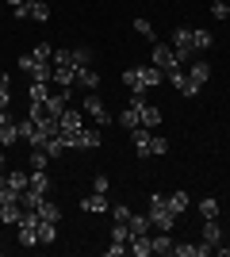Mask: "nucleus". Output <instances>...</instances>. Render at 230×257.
Wrapping results in <instances>:
<instances>
[{"mask_svg":"<svg viewBox=\"0 0 230 257\" xmlns=\"http://www.w3.org/2000/svg\"><path fill=\"white\" fill-rule=\"evenodd\" d=\"M169 46H173V54H176V65L192 62V54H196V46H192V27H176Z\"/></svg>","mask_w":230,"mask_h":257,"instance_id":"nucleus-4","label":"nucleus"},{"mask_svg":"<svg viewBox=\"0 0 230 257\" xmlns=\"http://www.w3.org/2000/svg\"><path fill=\"white\" fill-rule=\"evenodd\" d=\"M12 142H20V123L8 119L4 127H0V146H12Z\"/></svg>","mask_w":230,"mask_h":257,"instance_id":"nucleus-26","label":"nucleus"},{"mask_svg":"<svg viewBox=\"0 0 230 257\" xmlns=\"http://www.w3.org/2000/svg\"><path fill=\"white\" fill-rule=\"evenodd\" d=\"M165 204H169V211H173V215H184L192 200H188V192H180V188H176V192H169V196H165Z\"/></svg>","mask_w":230,"mask_h":257,"instance_id":"nucleus-18","label":"nucleus"},{"mask_svg":"<svg viewBox=\"0 0 230 257\" xmlns=\"http://www.w3.org/2000/svg\"><path fill=\"white\" fill-rule=\"evenodd\" d=\"M73 85L88 88V92H96V88H100V73L92 69V65H77V77H73Z\"/></svg>","mask_w":230,"mask_h":257,"instance_id":"nucleus-12","label":"nucleus"},{"mask_svg":"<svg viewBox=\"0 0 230 257\" xmlns=\"http://www.w3.org/2000/svg\"><path fill=\"white\" fill-rule=\"evenodd\" d=\"M131 234H150V215H131Z\"/></svg>","mask_w":230,"mask_h":257,"instance_id":"nucleus-33","label":"nucleus"},{"mask_svg":"<svg viewBox=\"0 0 230 257\" xmlns=\"http://www.w3.org/2000/svg\"><path fill=\"white\" fill-rule=\"evenodd\" d=\"M211 16H215V20H230V4L226 0H215V4H211Z\"/></svg>","mask_w":230,"mask_h":257,"instance_id":"nucleus-40","label":"nucleus"},{"mask_svg":"<svg viewBox=\"0 0 230 257\" xmlns=\"http://www.w3.org/2000/svg\"><path fill=\"white\" fill-rule=\"evenodd\" d=\"M8 4H12V8H20V4H27V0H8Z\"/></svg>","mask_w":230,"mask_h":257,"instance_id":"nucleus-48","label":"nucleus"},{"mask_svg":"<svg viewBox=\"0 0 230 257\" xmlns=\"http://www.w3.org/2000/svg\"><path fill=\"white\" fill-rule=\"evenodd\" d=\"M123 85L131 88V92H146V81H142V65H138V69H127V73H123Z\"/></svg>","mask_w":230,"mask_h":257,"instance_id":"nucleus-24","label":"nucleus"},{"mask_svg":"<svg viewBox=\"0 0 230 257\" xmlns=\"http://www.w3.org/2000/svg\"><path fill=\"white\" fill-rule=\"evenodd\" d=\"M85 115L92 119L96 127H108V123H111V111H108V104H104V100H100L96 92H88V96H85Z\"/></svg>","mask_w":230,"mask_h":257,"instance_id":"nucleus-6","label":"nucleus"},{"mask_svg":"<svg viewBox=\"0 0 230 257\" xmlns=\"http://www.w3.org/2000/svg\"><path fill=\"white\" fill-rule=\"evenodd\" d=\"M165 81H169V85H173L180 96H199V85L184 73V69H180V65H176V69H169V73H165Z\"/></svg>","mask_w":230,"mask_h":257,"instance_id":"nucleus-7","label":"nucleus"},{"mask_svg":"<svg viewBox=\"0 0 230 257\" xmlns=\"http://www.w3.org/2000/svg\"><path fill=\"white\" fill-rule=\"evenodd\" d=\"M123 253H127V246H123V242H111V246H108V257H123Z\"/></svg>","mask_w":230,"mask_h":257,"instance_id":"nucleus-45","label":"nucleus"},{"mask_svg":"<svg viewBox=\"0 0 230 257\" xmlns=\"http://www.w3.org/2000/svg\"><path fill=\"white\" fill-rule=\"evenodd\" d=\"M27 20L46 23L50 20V4H46V0H27Z\"/></svg>","mask_w":230,"mask_h":257,"instance_id":"nucleus-15","label":"nucleus"},{"mask_svg":"<svg viewBox=\"0 0 230 257\" xmlns=\"http://www.w3.org/2000/svg\"><path fill=\"white\" fill-rule=\"evenodd\" d=\"M111 215H115V223H131V207H127V204H115V207H111Z\"/></svg>","mask_w":230,"mask_h":257,"instance_id":"nucleus-42","label":"nucleus"},{"mask_svg":"<svg viewBox=\"0 0 230 257\" xmlns=\"http://www.w3.org/2000/svg\"><path fill=\"white\" fill-rule=\"evenodd\" d=\"M188 77L203 88V85H207V77H211V65H207V62H192V65H188Z\"/></svg>","mask_w":230,"mask_h":257,"instance_id":"nucleus-25","label":"nucleus"},{"mask_svg":"<svg viewBox=\"0 0 230 257\" xmlns=\"http://www.w3.org/2000/svg\"><path fill=\"white\" fill-rule=\"evenodd\" d=\"M73 62L77 65H88V62H92V50H88V46H77V50H73Z\"/></svg>","mask_w":230,"mask_h":257,"instance_id":"nucleus-43","label":"nucleus"},{"mask_svg":"<svg viewBox=\"0 0 230 257\" xmlns=\"http://www.w3.org/2000/svg\"><path fill=\"white\" fill-rule=\"evenodd\" d=\"M131 139H134V150L142 154V158H150V127H134Z\"/></svg>","mask_w":230,"mask_h":257,"instance_id":"nucleus-20","label":"nucleus"},{"mask_svg":"<svg viewBox=\"0 0 230 257\" xmlns=\"http://www.w3.org/2000/svg\"><path fill=\"white\" fill-rule=\"evenodd\" d=\"M211 246L199 242V246H184V242H173V257H207Z\"/></svg>","mask_w":230,"mask_h":257,"instance_id":"nucleus-14","label":"nucleus"},{"mask_svg":"<svg viewBox=\"0 0 230 257\" xmlns=\"http://www.w3.org/2000/svg\"><path fill=\"white\" fill-rule=\"evenodd\" d=\"M150 242H153V253H173V238H169V230L150 234Z\"/></svg>","mask_w":230,"mask_h":257,"instance_id":"nucleus-27","label":"nucleus"},{"mask_svg":"<svg viewBox=\"0 0 230 257\" xmlns=\"http://www.w3.org/2000/svg\"><path fill=\"white\" fill-rule=\"evenodd\" d=\"M0 181H4V184H12V188H16V192L23 196V188H27V181H31V173H23V169H8L4 177H0Z\"/></svg>","mask_w":230,"mask_h":257,"instance_id":"nucleus-17","label":"nucleus"},{"mask_svg":"<svg viewBox=\"0 0 230 257\" xmlns=\"http://www.w3.org/2000/svg\"><path fill=\"white\" fill-rule=\"evenodd\" d=\"M50 69H54V85H58V88H73V77H77L73 50H54V58H50Z\"/></svg>","mask_w":230,"mask_h":257,"instance_id":"nucleus-1","label":"nucleus"},{"mask_svg":"<svg viewBox=\"0 0 230 257\" xmlns=\"http://www.w3.org/2000/svg\"><path fill=\"white\" fill-rule=\"evenodd\" d=\"M219 253H222V257H230V246H222V249H219Z\"/></svg>","mask_w":230,"mask_h":257,"instance_id":"nucleus-49","label":"nucleus"},{"mask_svg":"<svg viewBox=\"0 0 230 257\" xmlns=\"http://www.w3.org/2000/svg\"><path fill=\"white\" fill-rule=\"evenodd\" d=\"M119 127H127V131L142 127V123H138V111H134V107H127V111H119Z\"/></svg>","mask_w":230,"mask_h":257,"instance_id":"nucleus-36","label":"nucleus"},{"mask_svg":"<svg viewBox=\"0 0 230 257\" xmlns=\"http://www.w3.org/2000/svg\"><path fill=\"white\" fill-rule=\"evenodd\" d=\"M203 242H207L211 249L222 242V226H219V219H203Z\"/></svg>","mask_w":230,"mask_h":257,"instance_id":"nucleus-16","label":"nucleus"},{"mask_svg":"<svg viewBox=\"0 0 230 257\" xmlns=\"http://www.w3.org/2000/svg\"><path fill=\"white\" fill-rule=\"evenodd\" d=\"M20 219H23V204H0V223L20 226Z\"/></svg>","mask_w":230,"mask_h":257,"instance_id":"nucleus-22","label":"nucleus"},{"mask_svg":"<svg viewBox=\"0 0 230 257\" xmlns=\"http://www.w3.org/2000/svg\"><path fill=\"white\" fill-rule=\"evenodd\" d=\"M100 131H104V127H96V123H92V127H81V131H77V139H73V146H81V150H96L100 142H104Z\"/></svg>","mask_w":230,"mask_h":257,"instance_id":"nucleus-10","label":"nucleus"},{"mask_svg":"<svg viewBox=\"0 0 230 257\" xmlns=\"http://www.w3.org/2000/svg\"><path fill=\"white\" fill-rule=\"evenodd\" d=\"M192 46H196V54L199 50H211V46H215V35H211V31H196V27H192Z\"/></svg>","mask_w":230,"mask_h":257,"instance_id":"nucleus-29","label":"nucleus"},{"mask_svg":"<svg viewBox=\"0 0 230 257\" xmlns=\"http://www.w3.org/2000/svg\"><path fill=\"white\" fill-rule=\"evenodd\" d=\"M85 127V111H77V107H66L62 115H58V139L66 142V146H73L77 131Z\"/></svg>","mask_w":230,"mask_h":257,"instance_id":"nucleus-3","label":"nucleus"},{"mask_svg":"<svg viewBox=\"0 0 230 257\" xmlns=\"http://www.w3.org/2000/svg\"><path fill=\"white\" fill-rule=\"evenodd\" d=\"M161 154H169V139H161V135H150V158H161Z\"/></svg>","mask_w":230,"mask_h":257,"instance_id":"nucleus-34","label":"nucleus"},{"mask_svg":"<svg viewBox=\"0 0 230 257\" xmlns=\"http://www.w3.org/2000/svg\"><path fill=\"white\" fill-rule=\"evenodd\" d=\"M27 165H31V169H46V165H50V154L39 150V146H31V154H27Z\"/></svg>","mask_w":230,"mask_h":257,"instance_id":"nucleus-30","label":"nucleus"},{"mask_svg":"<svg viewBox=\"0 0 230 257\" xmlns=\"http://www.w3.org/2000/svg\"><path fill=\"white\" fill-rule=\"evenodd\" d=\"M0 204H20V192H16L12 184H4V181H0Z\"/></svg>","mask_w":230,"mask_h":257,"instance_id":"nucleus-38","label":"nucleus"},{"mask_svg":"<svg viewBox=\"0 0 230 257\" xmlns=\"http://www.w3.org/2000/svg\"><path fill=\"white\" fill-rule=\"evenodd\" d=\"M4 173H8V165H4V154H0V177H4Z\"/></svg>","mask_w":230,"mask_h":257,"instance_id":"nucleus-47","label":"nucleus"},{"mask_svg":"<svg viewBox=\"0 0 230 257\" xmlns=\"http://www.w3.org/2000/svg\"><path fill=\"white\" fill-rule=\"evenodd\" d=\"M54 238H58V223H39V246H54Z\"/></svg>","mask_w":230,"mask_h":257,"instance_id":"nucleus-28","label":"nucleus"},{"mask_svg":"<svg viewBox=\"0 0 230 257\" xmlns=\"http://www.w3.org/2000/svg\"><path fill=\"white\" fill-rule=\"evenodd\" d=\"M50 81H31V88H27V100H31V104H43L46 96H50Z\"/></svg>","mask_w":230,"mask_h":257,"instance_id":"nucleus-21","label":"nucleus"},{"mask_svg":"<svg viewBox=\"0 0 230 257\" xmlns=\"http://www.w3.org/2000/svg\"><path fill=\"white\" fill-rule=\"evenodd\" d=\"M173 223H176V215L169 211L165 196L153 192V196H150V230H173Z\"/></svg>","mask_w":230,"mask_h":257,"instance_id":"nucleus-2","label":"nucleus"},{"mask_svg":"<svg viewBox=\"0 0 230 257\" xmlns=\"http://www.w3.org/2000/svg\"><path fill=\"white\" fill-rule=\"evenodd\" d=\"M20 69L31 77V81H50V85H54V69H50V62H39L35 54H23V58H20Z\"/></svg>","mask_w":230,"mask_h":257,"instance_id":"nucleus-5","label":"nucleus"},{"mask_svg":"<svg viewBox=\"0 0 230 257\" xmlns=\"http://www.w3.org/2000/svg\"><path fill=\"white\" fill-rule=\"evenodd\" d=\"M111 242H123V246H127V242H131V226L115 223V226H111Z\"/></svg>","mask_w":230,"mask_h":257,"instance_id":"nucleus-37","label":"nucleus"},{"mask_svg":"<svg viewBox=\"0 0 230 257\" xmlns=\"http://www.w3.org/2000/svg\"><path fill=\"white\" fill-rule=\"evenodd\" d=\"M134 31L142 35L146 43H157V35H153V27H150V20H142V16H138V20H134Z\"/></svg>","mask_w":230,"mask_h":257,"instance_id":"nucleus-35","label":"nucleus"},{"mask_svg":"<svg viewBox=\"0 0 230 257\" xmlns=\"http://www.w3.org/2000/svg\"><path fill=\"white\" fill-rule=\"evenodd\" d=\"M142 81H146V88H153V85H161V81H165V73L157 69V65H142Z\"/></svg>","mask_w":230,"mask_h":257,"instance_id":"nucleus-32","label":"nucleus"},{"mask_svg":"<svg viewBox=\"0 0 230 257\" xmlns=\"http://www.w3.org/2000/svg\"><path fill=\"white\" fill-rule=\"evenodd\" d=\"M35 58H39V62H50V58H54V46H50V43H39V46H35Z\"/></svg>","mask_w":230,"mask_h":257,"instance_id":"nucleus-41","label":"nucleus"},{"mask_svg":"<svg viewBox=\"0 0 230 257\" xmlns=\"http://www.w3.org/2000/svg\"><path fill=\"white\" fill-rule=\"evenodd\" d=\"M150 65H157L161 73H169V69H176V54H173V46H169V43H153Z\"/></svg>","mask_w":230,"mask_h":257,"instance_id":"nucleus-8","label":"nucleus"},{"mask_svg":"<svg viewBox=\"0 0 230 257\" xmlns=\"http://www.w3.org/2000/svg\"><path fill=\"white\" fill-rule=\"evenodd\" d=\"M27 188H35V192L50 196V177H46V169H31V181H27Z\"/></svg>","mask_w":230,"mask_h":257,"instance_id":"nucleus-23","label":"nucleus"},{"mask_svg":"<svg viewBox=\"0 0 230 257\" xmlns=\"http://www.w3.org/2000/svg\"><path fill=\"white\" fill-rule=\"evenodd\" d=\"M127 253H134V257H150V253H153L150 234H131V242H127Z\"/></svg>","mask_w":230,"mask_h":257,"instance_id":"nucleus-13","label":"nucleus"},{"mask_svg":"<svg viewBox=\"0 0 230 257\" xmlns=\"http://www.w3.org/2000/svg\"><path fill=\"white\" fill-rule=\"evenodd\" d=\"M8 100H12V77L4 73L0 77V107H8Z\"/></svg>","mask_w":230,"mask_h":257,"instance_id":"nucleus-39","label":"nucleus"},{"mask_svg":"<svg viewBox=\"0 0 230 257\" xmlns=\"http://www.w3.org/2000/svg\"><path fill=\"white\" fill-rule=\"evenodd\" d=\"M35 211H39V219H46V223H58V219H62V207L54 204V200H50V196H46L43 204L35 207Z\"/></svg>","mask_w":230,"mask_h":257,"instance_id":"nucleus-19","label":"nucleus"},{"mask_svg":"<svg viewBox=\"0 0 230 257\" xmlns=\"http://www.w3.org/2000/svg\"><path fill=\"white\" fill-rule=\"evenodd\" d=\"M8 119H12V115H8V107H0V127H4V123H8Z\"/></svg>","mask_w":230,"mask_h":257,"instance_id":"nucleus-46","label":"nucleus"},{"mask_svg":"<svg viewBox=\"0 0 230 257\" xmlns=\"http://www.w3.org/2000/svg\"><path fill=\"white\" fill-rule=\"evenodd\" d=\"M43 107H46V115H50V119H58L69 107V88H50V96L43 100Z\"/></svg>","mask_w":230,"mask_h":257,"instance_id":"nucleus-9","label":"nucleus"},{"mask_svg":"<svg viewBox=\"0 0 230 257\" xmlns=\"http://www.w3.org/2000/svg\"><path fill=\"white\" fill-rule=\"evenodd\" d=\"M199 215H203V219H219V200H215V196H203V200H199Z\"/></svg>","mask_w":230,"mask_h":257,"instance_id":"nucleus-31","label":"nucleus"},{"mask_svg":"<svg viewBox=\"0 0 230 257\" xmlns=\"http://www.w3.org/2000/svg\"><path fill=\"white\" fill-rule=\"evenodd\" d=\"M108 188H111V181L104 173H96V177H92V192H108Z\"/></svg>","mask_w":230,"mask_h":257,"instance_id":"nucleus-44","label":"nucleus"},{"mask_svg":"<svg viewBox=\"0 0 230 257\" xmlns=\"http://www.w3.org/2000/svg\"><path fill=\"white\" fill-rule=\"evenodd\" d=\"M81 211H92V215H104V211H111V204H108V192H88V196H81Z\"/></svg>","mask_w":230,"mask_h":257,"instance_id":"nucleus-11","label":"nucleus"}]
</instances>
